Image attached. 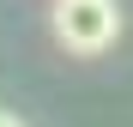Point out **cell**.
Segmentation results:
<instances>
[{
	"label": "cell",
	"instance_id": "obj_1",
	"mask_svg": "<svg viewBox=\"0 0 133 127\" xmlns=\"http://www.w3.org/2000/svg\"><path fill=\"white\" fill-rule=\"evenodd\" d=\"M49 30L66 55H103V49H115V36H121V6L115 0H55V12H49Z\"/></svg>",
	"mask_w": 133,
	"mask_h": 127
},
{
	"label": "cell",
	"instance_id": "obj_2",
	"mask_svg": "<svg viewBox=\"0 0 133 127\" xmlns=\"http://www.w3.org/2000/svg\"><path fill=\"white\" fill-rule=\"evenodd\" d=\"M0 127H24V121H18V115H6V109H0Z\"/></svg>",
	"mask_w": 133,
	"mask_h": 127
}]
</instances>
